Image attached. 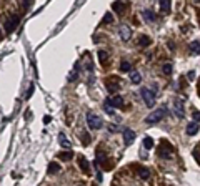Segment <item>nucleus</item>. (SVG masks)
I'll list each match as a JSON object with an SVG mask.
<instances>
[{"label": "nucleus", "instance_id": "obj_4", "mask_svg": "<svg viewBox=\"0 0 200 186\" xmlns=\"http://www.w3.org/2000/svg\"><path fill=\"white\" fill-rule=\"evenodd\" d=\"M140 95H142V98H144L145 105L149 106V108H153V105H155V93L152 92V90L144 86V88L140 90Z\"/></svg>", "mask_w": 200, "mask_h": 186}, {"label": "nucleus", "instance_id": "obj_37", "mask_svg": "<svg viewBox=\"0 0 200 186\" xmlns=\"http://www.w3.org/2000/svg\"><path fill=\"white\" fill-rule=\"evenodd\" d=\"M50 120H52L50 117H45V118H43V123H45V125H47V123H50Z\"/></svg>", "mask_w": 200, "mask_h": 186}, {"label": "nucleus", "instance_id": "obj_36", "mask_svg": "<svg viewBox=\"0 0 200 186\" xmlns=\"http://www.w3.org/2000/svg\"><path fill=\"white\" fill-rule=\"evenodd\" d=\"M22 7H23V9H28V7H30V2H23Z\"/></svg>", "mask_w": 200, "mask_h": 186}, {"label": "nucleus", "instance_id": "obj_10", "mask_svg": "<svg viewBox=\"0 0 200 186\" xmlns=\"http://www.w3.org/2000/svg\"><path fill=\"white\" fill-rule=\"evenodd\" d=\"M112 9L117 12V14H124L125 12V9H127V3H124V2H113L112 3Z\"/></svg>", "mask_w": 200, "mask_h": 186}, {"label": "nucleus", "instance_id": "obj_11", "mask_svg": "<svg viewBox=\"0 0 200 186\" xmlns=\"http://www.w3.org/2000/svg\"><path fill=\"white\" fill-rule=\"evenodd\" d=\"M120 37H122V40H124V42H127V40L130 38V28L127 25H122L120 27Z\"/></svg>", "mask_w": 200, "mask_h": 186}, {"label": "nucleus", "instance_id": "obj_18", "mask_svg": "<svg viewBox=\"0 0 200 186\" xmlns=\"http://www.w3.org/2000/svg\"><path fill=\"white\" fill-rule=\"evenodd\" d=\"M150 43H152V42H150V38L147 35H142L140 38H138V45H140V47H149Z\"/></svg>", "mask_w": 200, "mask_h": 186}, {"label": "nucleus", "instance_id": "obj_20", "mask_svg": "<svg viewBox=\"0 0 200 186\" xmlns=\"http://www.w3.org/2000/svg\"><path fill=\"white\" fill-rule=\"evenodd\" d=\"M144 146L147 148V150H152L153 148V140L150 138V136H145L144 138Z\"/></svg>", "mask_w": 200, "mask_h": 186}, {"label": "nucleus", "instance_id": "obj_15", "mask_svg": "<svg viewBox=\"0 0 200 186\" xmlns=\"http://www.w3.org/2000/svg\"><path fill=\"white\" fill-rule=\"evenodd\" d=\"M59 141H60V144H62L63 148H67V150L70 148V141L67 140V136H65L63 133H60V135H59Z\"/></svg>", "mask_w": 200, "mask_h": 186}, {"label": "nucleus", "instance_id": "obj_27", "mask_svg": "<svg viewBox=\"0 0 200 186\" xmlns=\"http://www.w3.org/2000/svg\"><path fill=\"white\" fill-rule=\"evenodd\" d=\"M77 75H79V63L75 65V70H73V73L70 75V81H73V80H75V78H77Z\"/></svg>", "mask_w": 200, "mask_h": 186}, {"label": "nucleus", "instance_id": "obj_13", "mask_svg": "<svg viewBox=\"0 0 200 186\" xmlns=\"http://www.w3.org/2000/svg\"><path fill=\"white\" fill-rule=\"evenodd\" d=\"M190 52L194 55H200V40H195V42L190 43Z\"/></svg>", "mask_w": 200, "mask_h": 186}, {"label": "nucleus", "instance_id": "obj_6", "mask_svg": "<svg viewBox=\"0 0 200 186\" xmlns=\"http://www.w3.org/2000/svg\"><path fill=\"white\" fill-rule=\"evenodd\" d=\"M133 140H135V133H133V130L127 128V130L124 131V143L125 144H132Z\"/></svg>", "mask_w": 200, "mask_h": 186}, {"label": "nucleus", "instance_id": "obj_16", "mask_svg": "<svg viewBox=\"0 0 200 186\" xmlns=\"http://www.w3.org/2000/svg\"><path fill=\"white\" fill-rule=\"evenodd\" d=\"M97 57H99V61H100V63H107V61H108V53L104 52V50H100L99 53H97Z\"/></svg>", "mask_w": 200, "mask_h": 186}, {"label": "nucleus", "instance_id": "obj_2", "mask_svg": "<svg viewBox=\"0 0 200 186\" xmlns=\"http://www.w3.org/2000/svg\"><path fill=\"white\" fill-rule=\"evenodd\" d=\"M165 113H167V106L164 105V106H160V108H157V110H153L152 113L147 117V120L145 121L149 123V125H153V123H158L162 118L165 117Z\"/></svg>", "mask_w": 200, "mask_h": 186}, {"label": "nucleus", "instance_id": "obj_24", "mask_svg": "<svg viewBox=\"0 0 200 186\" xmlns=\"http://www.w3.org/2000/svg\"><path fill=\"white\" fill-rule=\"evenodd\" d=\"M120 72H132V67H130V63L129 61H122L120 63Z\"/></svg>", "mask_w": 200, "mask_h": 186}, {"label": "nucleus", "instance_id": "obj_1", "mask_svg": "<svg viewBox=\"0 0 200 186\" xmlns=\"http://www.w3.org/2000/svg\"><path fill=\"white\" fill-rule=\"evenodd\" d=\"M18 23H20V15H18V14H10V15H7V20L3 22V30H5V34H7V35L12 34V32L17 28Z\"/></svg>", "mask_w": 200, "mask_h": 186}, {"label": "nucleus", "instance_id": "obj_7", "mask_svg": "<svg viewBox=\"0 0 200 186\" xmlns=\"http://www.w3.org/2000/svg\"><path fill=\"white\" fill-rule=\"evenodd\" d=\"M108 100H110V105H112L113 108H122V106H124V98H122L120 95L112 97V98H108Z\"/></svg>", "mask_w": 200, "mask_h": 186}, {"label": "nucleus", "instance_id": "obj_8", "mask_svg": "<svg viewBox=\"0 0 200 186\" xmlns=\"http://www.w3.org/2000/svg\"><path fill=\"white\" fill-rule=\"evenodd\" d=\"M198 128H200V126H198V123H197V121H195V123H194V121H190L189 125H187V135H190V136L197 135V133H198Z\"/></svg>", "mask_w": 200, "mask_h": 186}, {"label": "nucleus", "instance_id": "obj_25", "mask_svg": "<svg viewBox=\"0 0 200 186\" xmlns=\"http://www.w3.org/2000/svg\"><path fill=\"white\" fill-rule=\"evenodd\" d=\"M160 9H162V12H169L170 10V2L169 0H160Z\"/></svg>", "mask_w": 200, "mask_h": 186}, {"label": "nucleus", "instance_id": "obj_3", "mask_svg": "<svg viewBox=\"0 0 200 186\" xmlns=\"http://www.w3.org/2000/svg\"><path fill=\"white\" fill-rule=\"evenodd\" d=\"M87 125L90 126L92 130H100V128L104 126V121H102V118L97 117L95 113L88 111V113H87Z\"/></svg>", "mask_w": 200, "mask_h": 186}, {"label": "nucleus", "instance_id": "obj_14", "mask_svg": "<svg viewBox=\"0 0 200 186\" xmlns=\"http://www.w3.org/2000/svg\"><path fill=\"white\" fill-rule=\"evenodd\" d=\"M130 81H132L133 85H138V83L142 81L140 73H138V72H132V73H130Z\"/></svg>", "mask_w": 200, "mask_h": 186}, {"label": "nucleus", "instance_id": "obj_12", "mask_svg": "<svg viewBox=\"0 0 200 186\" xmlns=\"http://www.w3.org/2000/svg\"><path fill=\"white\" fill-rule=\"evenodd\" d=\"M142 17H144V18L147 20V22H150V23L155 22V18H157L152 10H144V12H142Z\"/></svg>", "mask_w": 200, "mask_h": 186}, {"label": "nucleus", "instance_id": "obj_21", "mask_svg": "<svg viewBox=\"0 0 200 186\" xmlns=\"http://www.w3.org/2000/svg\"><path fill=\"white\" fill-rule=\"evenodd\" d=\"M172 63H164L162 65V72L165 73V75H172Z\"/></svg>", "mask_w": 200, "mask_h": 186}, {"label": "nucleus", "instance_id": "obj_34", "mask_svg": "<svg viewBox=\"0 0 200 186\" xmlns=\"http://www.w3.org/2000/svg\"><path fill=\"white\" fill-rule=\"evenodd\" d=\"M187 77H189L190 80H194V78H195V72H189V73H187Z\"/></svg>", "mask_w": 200, "mask_h": 186}, {"label": "nucleus", "instance_id": "obj_29", "mask_svg": "<svg viewBox=\"0 0 200 186\" xmlns=\"http://www.w3.org/2000/svg\"><path fill=\"white\" fill-rule=\"evenodd\" d=\"M34 90H35V86H34V83H32L30 86H28V92H27V95H25V98H27V100L32 97V93H34Z\"/></svg>", "mask_w": 200, "mask_h": 186}, {"label": "nucleus", "instance_id": "obj_22", "mask_svg": "<svg viewBox=\"0 0 200 186\" xmlns=\"http://www.w3.org/2000/svg\"><path fill=\"white\" fill-rule=\"evenodd\" d=\"M138 176H140L142 180H149V178H150V171L147 168H142L140 171H138Z\"/></svg>", "mask_w": 200, "mask_h": 186}, {"label": "nucleus", "instance_id": "obj_9", "mask_svg": "<svg viewBox=\"0 0 200 186\" xmlns=\"http://www.w3.org/2000/svg\"><path fill=\"white\" fill-rule=\"evenodd\" d=\"M79 164H80V168H82V171L85 173V175L90 173V164H88V161L85 160L84 156H79Z\"/></svg>", "mask_w": 200, "mask_h": 186}, {"label": "nucleus", "instance_id": "obj_31", "mask_svg": "<svg viewBox=\"0 0 200 186\" xmlns=\"http://www.w3.org/2000/svg\"><path fill=\"white\" fill-rule=\"evenodd\" d=\"M192 115L195 117V120H197V123H198L200 121V111L198 110H194V111H192Z\"/></svg>", "mask_w": 200, "mask_h": 186}, {"label": "nucleus", "instance_id": "obj_30", "mask_svg": "<svg viewBox=\"0 0 200 186\" xmlns=\"http://www.w3.org/2000/svg\"><path fill=\"white\" fill-rule=\"evenodd\" d=\"M194 156H195V160H197V163L200 164V151H198V148L194 150Z\"/></svg>", "mask_w": 200, "mask_h": 186}, {"label": "nucleus", "instance_id": "obj_32", "mask_svg": "<svg viewBox=\"0 0 200 186\" xmlns=\"http://www.w3.org/2000/svg\"><path fill=\"white\" fill-rule=\"evenodd\" d=\"M82 141H84L85 144H88V143H90V136H88V135L85 136V135H84V136H82Z\"/></svg>", "mask_w": 200, "mask_h": 186}, {"label": "nucleus", "instance_id": "obj_33", "mask_svg": "<svg viewBox=\"0 0 200 186\" xmlns=\"http://www.w3.org/2000/svg\"><path fill=\"white\" fill-rule=\"evenodd\" d=\"M108 131H110V133H113V131H117V125H108Z\"/></svg>", "mask_w": 200, "mask_h": 186}, {"label": "nucleus", "instance_id": "obj_19", "mask_svg": "<svg viewBox=\"0 0 200 186\" xmlns=\"http://www.w3.org/2000/svg\"><path fill=\"white\" fill-rule=\"evenodd\" d=\"M104 110H105V113H107V115L113 117V110H112V105H110V100H105V103H104Z\"/></svg>", "mask_w": 200, "mask_h": 186}, {"label": "nucleus", "instance_id": "obj_35", "mask_svg": "<svg viewBox=\"0 0 200 186\" xmlns=\"http://www.w3.org/2000/svg\"><path fill=\"white\" fill-rule=\"evenodd\" d=\"M102 180H104V176H102V173L99 171V173H97V181H100V183H102Z\"/></svg>", "mask_w": 200, "mask_h": 186}, {"label": "nucleus", "instance_id": "obj_23", "mask_svg": "<svg viewBox=\"0 0 200 186\" xmlns=\"http://www.w3.org/2000/svg\"><path fill=\"white\" fill-rule=\"evenodd\" d=\"M60 169V166L57 163H50L48 164V169H47V173H50V175H54V173H57Z\"/></svg>", "mask_w": 200, "mask_h": 186}, {"label": "nucleus", "instance_id": "obj_17", "mask_svg": "<svg viewBox=\"0 0 200 186\" xmlns=\"http://www.w3.org/2000/svg\"><path fill=\"white\" fill-rule=\"evenodd\" d=\"M59 158L63 160V161H70L73 158V153L72 151H63V153H59Z\"/></svg>", "mask_w": 200, "mask_h": 186}, {"label": "nucleus", "instance_id": "obj_28", "mask_svg": "<svg viewBox=\"0 0 200 186\" xmlns=\"http://www.w3.org/2000/svg\"><path fill=\"white\" fill-rule=\"evenodd\" d=\"M107 88H108V92H117V90L120 88V85H112V83H107Z\"/></svg>", "mask_w": 200, "mask_h": 186}, {"label": "nucleus", "instance_id": "obj_5", "mask_svg": "<svg viewBox=\"0 0 200 186\" xmlns=\"http://www.w3.org/2000/svg\"><path fill=\"white\" fill-rule=\"evenodd\" d=\"M173 108H175V115H177L178 118H183L185 117V111H183V101L178 100V98H175L173 100Z\"/></svg>", "mask_w": 200, "mask_h": 186}, {"label": "nucleus", "instance_id": "obj_26", "mask_svg": "<svg viewBox=\"0 0 200 186\" xmlns=\"http://www.w3.org/2000/svg\"><path fill=\"white\" fill-rule=\"evenodd\" d=\"M113 22V17H112V14H107L104 17V20H102V23H112Z\"/></svg>", "mask_w": 200, "mask_h": 186}]
</instances>
